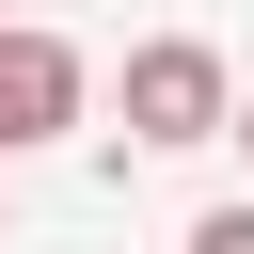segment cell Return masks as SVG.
<instances>
[{
    "mask_svg": "<svg viewBox=\"0 0 254 254\" xmlns=\"http://www.w3.org/2000/svg\"><path fill=\"white\" fill-rule=\"evenodd\" d=\"M222 127H238V64L206 32H143L127 48V143L175 159V143H222Z\"/></svg>",
    "mask_w": 254,
    "mask_h": 254,
    "instance_id": "cell-1",
    "label": "cell"
},
{
    "mask_svg": "<svg viewBox=\"0 0 254 254\" xmlns=\"http://www.w3.org/2000/svg\"><path fill=\"white\" fill-rule=\"evenodd\" d=\"M0 32H16V0H0Z\"/></svg>",
    "mask_w": 254,
    "mask_h": 254,
    "instance_id": "cell-5",
    "label": "cell"
},
{
    "mask_svg": "<svg viewBox=\"0 0 254 254\" xmlns=\"http://www.w3.org/2000/svg\"><path fill=\"white\" fill-rule=\"evenodd\" d=\"M79 111H95V64H79L64 32L16 16V32H0V159H16V143H64Z\"/></svg>",
    "mask_w": 254,
    "mask_h": 254,
    "instance_id": "cell-2",
    "label": "cell"
},
{
    "mask_svg": "<svg viewBox=\"0 0 254 254\" xmlns=\"http://www.w3.org/2000/svg\"><path fill=\"white\" fill-rule=\"evenodd\" d=\"M190 254H254V206H206V222H190Z\"/></svg>",
    "mask_w": 254,
    "mask_h": 254,
    "instance_id": "cell-3",
    "label": "cell"
},
{
    "mask_svg": "<svg viewBox=\"0 0 254 254\" xmlns=\"http://www.w3.org/2000/svg\"><path fill=\"white\" fill-rule=\"evenodd\" d=\"M222 143H254V95H238V127H222Z\"/></svg>",
    "mask_w": 254,
    "mask_h": 254,
    "instance_id": "cell-4",
    "label": "cell"
}]
</instances>
